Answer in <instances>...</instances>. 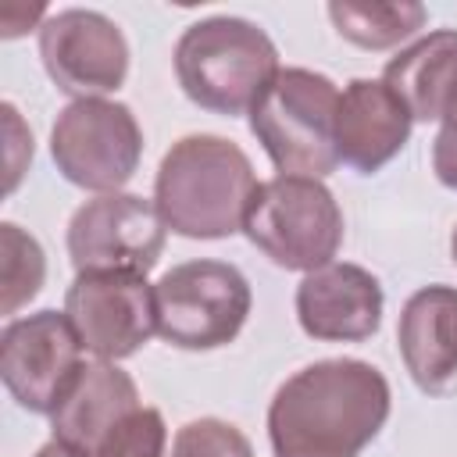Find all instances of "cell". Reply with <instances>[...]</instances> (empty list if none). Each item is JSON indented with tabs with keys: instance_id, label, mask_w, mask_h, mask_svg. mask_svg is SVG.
Listing matches in <instances>:
<instances>
[{
	"instance_id": "obj_1",
	"label": "cell",
	"mask_w": 457,
	"mask_h": 457,
	"mask_svg": "<svg viewBox=\"0 0 457 457\" xmlns=\"http://www.w3.org/2000/svg\"><path fill=\"white\" fill-rule=\"evenodd\" d=\"M389 418V382L350 357L286 378L268 407L275 457H357Z\"/></svg>"
},
{
	"instance_id": "obj_22",
	"label": "cell",
	"mask_w": 457,
	"mask_h": 457,
	"mask_svg": "<svg viewBox=\"0 0 457 457\" xmlns=\"http://www.w3.org/2000/svg\"><path fill=\"white\" fill-rule=\"evenodd\" d=\"M0 111H4V132H7V182H4V189L11 193L18 186L25 164L32 161V132H25V125L11 104H4Z\"/></svg>"
},
{
	"instance_id": "obj_20",
	"label": "cell",
	"mask_w": 457,
	"mask_h": 457,
	"mask_svg": "<svg viewBox=\"0 0 457 457\" xmlns=\"http://www.w3.org/2000/svg\"><path fill=\"white\" fill-rule=\"evenodd\" d=\"M164 418L154 407H139L96 446L93 457H164Z\"/></svg>"
},
{
	"instance_id": "obj_2",
	"label": "cell",
	"mask_w": 457,
	"mask_h": 457,
	"mask_svg": "<svg viewBox=\"0 0 457 457\" xmlns=\"http://www.w3.org/2000/svg\"><path fill=\"white\" fill-rule=\"evenodd\" d=\"M250 157L221 136L179 139L154 182V204L164 225L186 239H221L243 228L257 193Z\"/></svg>"
},
{
	"instance_id": "obj_23",
	"label": "cell",
	"mask_w": 457,
	"mask_h": 457,
	"mask_svg": "<svg viewBox=\"0 0 457 457\" xmlns=\"http://www.w3.org/2000/svg\"><path fill=\"white\" fill-rule=\"evenodd\" d=\"M36 457H79V453H75V450H68V446H64V443H57V439H50Z\"/></svg>"
},
{
	"instance_id": "obj_14",
	"label": "cell",
	"mask_w": 457,
	"mask_h": 457,
	"mask_svg": "<svg viewBox=\"0 0 457 457\" xmlns=\"http://www.w3.org/2000/svg\"><path fill=\"white\" fill-rule=\"evenodd\" d=\"M400 357L414 386L428 396L457 393V289L425 286L418 289L396 325Z\"/></svg>"
},
{
	"instance_id": "obj_11",
	"label": "cell",
	"mask_w": 457,
	"mask_h": 457,
	"mask_svg": "<svg viewBox=\"0 0 457 457\" xmlns=\"http://www.w3.org/2000/svg\"><path fill=\"white\" fill-rule=\"evenodd\" d=\"M39 57L54 86L75 100H104L129 75L121 29L86 7H68L39 25Z\"/></svg>"
},
{
	"instance_id": "obj_7",
	"label": "cell",
	"mask_w": 457,
	"mask_h": 457,
	"mask_svg": "<svg viewBox=\"0 0 457 457\" xmlns=\"http://www.w3.org/2000/svg\"><path fill=\"white\" fill-rule=\"evenodd\" d=\"M50 154L71 186L104 196L118 193L136 175L143 157V132L125 104L75 100L54 121Z\"/></svg>"
},
{
	"instance_id": "obj_12",
	"label": "cell",
	"mask_w": 457,
	"mask_h": 457,
	"mask_svg": "<svg viewBox=\"0 0 457 457\" xmlns=\"http://www.w3.org/2000/svg\"><path fill=\"white\" fill-rule=\"evenodd\" d=\"M300 328L328 343H361L382 321V286L361 264L332 261L296 286Z\"/></svg>"
},
{
	"instance_id": "obj_10",
	"label": "cell",
	"mask_w": 457,
	"mask_h": 457,
	"mask_svg": "<svg viewBox=\"0 0 457 457\" xmlns=\"http://www.w3.org/2000/svg\"><path fill=\"white\" fill-rule=\"evenodd\" d=\"M64 314L79 343L100 361L132 357L157 332V300L146 275L79 271L68 286Z\"/></svg>"
},
{
	"instance_id": "obj_4",
	"label": "cell",
	"mask_w": 457,
	"mask_h": 457,
	"mask_svg": "<svg viewBox=\"0 0 457 457\" xmlns=\"http://www.w3.org/2000/svg\"><path fill=\"white\" fill-rule=\"evenodd\" d=\"M339 89L307 68H282L250 111V129L282 175L325 179L339 164Z\"/></svg>"
},
{
	"instance_id": "obj_24",
	"label": "cell",
	"mask_w": 457,
	"mask_h": 457,
	"mask_svg": "<svg viewBox=\"0 0 457 457\" xmlns=\"http://www.w3.org/2000/svg\"><path fill=\"white\" fill-rule=\"evenodd\" d=\"M450 253H453V264H457V225H453V236H450Z\"/></svg>"
},
{
	"instance_id": "obj_6",
	"label": "cell",
	"mask_w": 457,
	"mask_h": 457,
	"mask_svg": "<svg viewBox=\"0 0 457 457\" xmlns=\"http://www.w3.org/2000/svg\"><path fill=\"white\" fill-rule=\"evenodd\" d=\"M157 336L179 350H218L250 314V282L225 261H186L154 286Z\"/></svg>"
},
{
	"instance_id": "obj_18",
	"label": "cell",
	"mask_w": 457,
	"mask_h": 457,
	"mask_svg": "<svg viewBox=\"0 0 457 457\" xmlns=\"http://www.w3.org/2000/svg\"><path fill=\"white\" fill-rule=\"evenodd\" d=\"M46 275L43 246L21 232L14 221L0 225V289H4V314H18L21 303H29Z\"/></svg>"
},
{
	"instance_id": "obj_15",
	"label": "cell",
	"mask_w": 457,
	"mask_h": 457,
	"mask_svg": "<svg viewBox=\"0 0 457 457\" xmlns=\"http://www.w3.org/2000/svg\"><path fill=\"white\" fill-rule=\"evenodd\" d=\"M139 407L143 403L129 371L114 368V361L82 364V371L50 414L54 439L75 450L79 457H93L96 446Z\"/></svg>"
},
{
	"instance_id": "obj_3",
	"label": "cell",
	"mask_w": 457,
	"mask_h": 457,
	"mask_svg": "<svg viewBox=\"0 0 457 457\" xmlns=\"http://www.w3.org/2000/svg\"><path fill=\"white\" fill-rule=\"evenodd\" d=\"M278 50L264 29L246 18H204L175 46L182 93L214 114H250L278 75Z\"/></svg>"
},
{
	"instance_id": "obj_19",
	"label": "cell",
	"mask_w": 457,
	"mask_h": 457,
	"mask_svg": "<svg viewBox=\"0 0 457 457\" xmlns=\"http://www.w3.org/2000/svg\"><path fill=\"white\" fill-rule=\"evenodd\" d=\"M171 457H253V446L236 425L200 418L175 432Z\"/></svg>"
},
{
	"instance_id": "obj_8",
	"label": "cell",
	"mask_w": 457,
	"mask_h": 457,
	"mask_svg": "<svg viewBox=\"0 0 457 457\" xmlns=\"http://www.w3.org/2000/svg\"><path fill=\"white\" fill-rule=\"evenodd\" d=\"M168 239L157 204L136 193H104L86 200L68 225V257L79 271L146 275Z\"/></svg>"
},
{
	"instance_id": "obj_16",
	"label": "cell",
	"mask_w": 457,
	"mask_h": 457,
	"mask_svg": "<svg viewBox=\"0 0 457 457\" xmlns=\"http://www.w3.org/2000/svg\"><path fill=\"white\" fill-rule=\"evenodd\" d=\"M382 82L400 96L414 121L443 118L457 93V32L439 29L421 36L386 64Z\"/></svg>"
},
{
	"instance_id": "obj_13",
	"label": "cell",
	"mask_w": 457,
	"mask_h": 457,
	"mask_svg": "<svg viewBox=\"0 0 457 457\" xmlns=\"http://www.w3.org/2000/svg\"><path fill=\"white\" fill-rule=\"evenodd\" d=\"M411 121L414 118L407 114V107L382 79H353L339 93L336 111L339 161H346L361 175L378 171L403 150Z\"/></svg>"
},
{
	"instance_id": "obj_17",
	"label": "cell",
	"mask_w": 457,
	"mask_h": 457,
	"mask_svg": "<svg viewBox=\"0 0 457 457\" xmlns=\"http://www.w3.org/2000/svg\"><path fill=\"white\" fill-rule=\"evenodd\" d=\"M328 18L343 39H350L361 50H389L403 39H411L428 11L421 4H328Z\"/></svg>"
},
{
	"instance_id": "obj_9",
	"label": "cell",
	"mask_w": 457,
	"mask_h": 457,
	"mask_svg": "<svg viewBox=\"0 0 457 457\" xmlns=\"http://www.w3.org/2000/svg\"><path fill=\"white\" fill-rule=\"evenodd\" d=\"M82 343L61 311H36L7 321L0 336V378L18 407L54 414L75 375L82 371Z\"/></svg>"
},
{
	"instance_id": "obj_5",
	"label": "cell",
	"mask_w": 457,
	"mask_h": 457,
	"mask_svg": "<svg viewBox=\"0 0 457 457\" xmlns=\"http://www.w3.org/2000/svg\"><path fill=\"white\" fill-rule=\"evenodd\" d=\"M243 232L271 264L318 271L332 264L343 243V211L318 179L275 175L257 186Z\"/></svg>"
},
{
	"instance_id": "obj_21",
	"label": "cell",
	"mask_w": 457,
	"mask_h": 457,
	"mask_svg": "<svg viewBox=\"0 0 457 457\" xmlns=\"http://www.w3.org/2000/svg\"><path fill=\"white\" fill-rule=\"evenodd\" d=\"M439 121H443V129H439L436 146H432V168H436V175H439L443 186L457 189V93L446 104V111H443Z\"/></svg>"
}]
</instances>
